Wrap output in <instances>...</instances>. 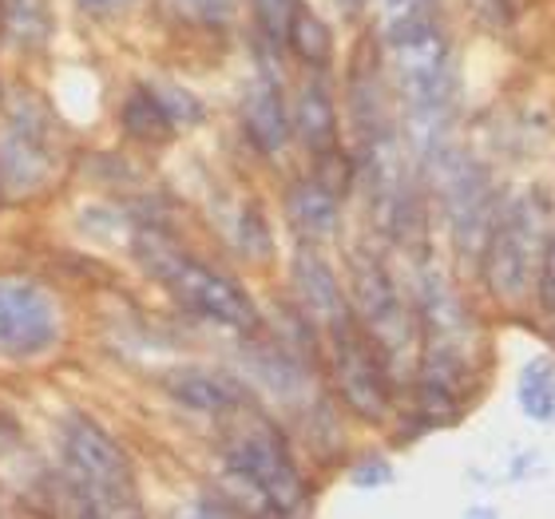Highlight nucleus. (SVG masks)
Instances as JSON below:
<instances>
[{
  "instance_id": "obj_21",
  "label": "nucleus",
  "mask_w": 555,
  "mask_h": 519,
  "mask_svg": "<svg viewBox=\"0 0 555 519\" xmlns=\"http://www.w3.org/2000/svg\"><path fill=\"white\" fill-rule=\"evenodd\" d=\"M151 92H155V100L163 104V112L171 116L175 131L195 128L198 119H203V104H198L191 92H183V88H175V83H151Z\"/></svg>"
},
{
  "instance_id": "obj_19",
  "label": "nucleus",
  "mask_w": 555,
  "mask_h": 519,
  "mask_svg": "<svg viewBox=\"0 0 555 519\" xmlns=\"http://www.w3.org/2000/svg\"><path fill=\"white\" fill-rule=\"evenodd\" d=\"M433 16H437V0H385V40L437 24Z\"/></svg>"
},
{
  "instance_id": "obj_9",
  "label": "nucleus",
  "mask_w": 555,
  "mask_h": 519,
  "mask_svg": "<svg viewBox=\"0 0 555 519\" xmlns=\"http://www.w3.org/2000/svg\"><path fill=\"white\" fill-rule=\"evenodd\" d=\"M334 373L337 389L361 416L382 420L389 408V389H385V361L377 353V346L370 341L365 329H358V322L334 329Z\"/></svg>"
},
{
  "instance_id": "obj_23",
  "label": "nucleus",
  "mask_w": 555,
  "mask_h": 519,
  "mask_svg": "<svg viewBox=\"0 0 555 519\" xmlns=\"http://www.w3.org/2000/svg\"><path fill=\"white\" fill-rule=\"evenodd\" d=\"M540 310H544V322L555 337V234H552V246H547L544 274H540Z\"/></svg>"
},
{
  "instance_id": "obj_4",
  "label": "nucleus",
  "mask_w": 555,
  "mask_h": 519,
  "mask_svg": "<svg viewBox=\"0 0 555 519\" xmlns=\"http://www.w3.org/2000/svg\"><path fill=\"white\" fill-rule=\"evenodd\" d=\"M353 301H358L353 313L382 353L385 369L405 373L416 358V317L377 258H353Z\"/></svg>"
},
{
  "instance_id": "obj_7",
  "label": "nucleus",
  "mask_w": 555,
  "mask_h": 519,
  "mask_svg": "<svg viewBox=\"0 0 555 519\" xmlns=\"http://www.w3.org/2000/svg\"><path fill=\"white\" fill-rule=\"evenodd\" d=\"M361 163H365L373 222L385 234H405V226L413 222V183H409L405 155L385 124L361 131Z\"/></svg>"
},
{
  "instance_id": "obj_6",
  "label": "nucleus",
  "mask_w": 555,
  "mask_h": 519,
  "mask_svg": "<svg viewBox=\"0 0 555 519\" xmlns=\"http://www.w3.org/2000/svg\"><path fill=\"white\" fill-rule=\"evenodd\" d=\"M227 460L262 496L267 508L282 511V516H294V511L306 508V484H301L298 468L289 460L286 444L270 428L238 432L227 449Z\"/></svg>"
},
{
  "instance_id": "obj_10",
  "label": "nucleus",
  "mask_w": 555,
  "mask_h": 519,
  "mask_svg": "<svg viewBox=\"0 0 555 519\" xmlns=\"http://www.w3.org/2000/svg\"><path fill=\"white\" fill-rule=\"evenodd\" d=\"M294 277H298V289H301V298H306V306L330 325V334L353 322V306H349L341 286L334 282L330 265L313 255V250H298V258H294Z\"/></svg>"
},
{
  "instance_id": "obj_5",
  "label": "nucleus",
  "mask_w": 555,
  "mask_h": 519,
  "mask_svg": "<svg viewBox=\"0 0 555 519\" xmlns=\"http://www.w3.org/2000/svg\"><path fill=\"white\" fill-rule=\"evenodd\" d=\"M433 174L440 186V203H444V219H449L452 243L468 258H480L492 234V191H488L485 171L476 167L461 151L440 147L433 155Z\"/></svg>"
},
{
  "instance_id": "obj_22",
  "label": "nucleus",
  "mask_w": 555,
  "mask_h": 519,
  "mask_svg": "<svg viewBox=\"0 0 555 519\" xmlns=\"http://www.w3.org/2000/svg\"><path fill=\"white\" fill-rule=\"evenodd\" d=\"M298 9H301V0H255L258 24H262V33H267L274 44H289V28H294Z\"/></svg>"
},
{
  "instance_id": "obj_1",
  "label": "nucleus",
  "mask_w": 555,
  "mask_h": 519,
  "mask_svg": "<svg viewBox=\"0 0 555 519\" xmlns=\"http://www.w3.org/2000/svg\"><path fill=\"white\" fill-rule=\"evenodd\" d=\"M547 246H552V234H547L544 195L524 191L496 215L485 255H480L492 294L508 306H520L532 289H540Z\"/></svg>"
},
{
  "instance_id": "obj_15",
  "label": "nucleus",
  "mask_w": 555,
  "mask_h": 519,
  "mask_svg": "<svg viewBox=\"0 0 555 519\" xmlns=\"http://www.w3.org/2000/svg\"><path fill=\"white\" fill-rule=\"evenodd\" d=\"M298 135L310 143L313 155H325V151H337V119L334 104L325 95L322 83H306L298 95Z\"/></svg>"
},
{
  "instance_id": "obj_8",
  "label": "nucleus",
  "mask_w": 555,
  "mask_h": 519,
  "mask_svg": "<svg viewBox=\"0 0 555 519\" xmlns=\"http://www.w3.org/2000/svg\"><path fill=\"white\" fill-rule=\"evenodd\" d=\"M60 337V313L48 289L28 277H0V358H36Z\"/></svg>"
},
{
  "instance_id": "obj_11",
  "label": "nucleus",
  "mask_w": 555,
  "mask_h": 519,
  "mask_svg": "<svg viewBox=\"0 0 555 519\" xmlns=\"http://www.w3.org/2000/svg\"><path fill=\"white\" fill-rule=\"evenodd\" d=\"M243 128L246 135L255 139V147L262 151H282L289 139V116L286 104H282V92H278L274 80H255L250 92L243 100Z\"/></svg>"
},
{
  "instance_id": "obj_14",
  "label": "nucleus",
  "mask_w": 555,
  "mask_h": 519,
  "mask_svg": "<svg viewBox=\"0 0 555 519\" xmlns=\"http://www.w3.org/2000/svg\"><path fill=\"white\" fill-rule=\"evenodd\" d=\"M289 219L298 222L301 234H310V238H322L337 226V195L322 179H313V183H298L289 191Z\"/></svg>"
},
{
  "instance_id": "obj_20",
  "label": "nucleus",
  "mask_w": 555,
  "mask_h": 519,
  "mask_svg": "<svg viewBox=\"0 0 555 519\" xmlns=\"http://www.w3.org/2000/svg\"><path fill=\"white\" fill-rule=\"evenodd\" d=\"M159 9L183 24H222L231 21L234 0H159Z\"/></svg>"
},
{
  "instance_id": "obj_13",
  "label": "nucleus",
  "mask_w": 555,
  "mask_h": 519,
  "mask_svg": "<svg viewBox=\"0 0 555 519\" xmlns=\"http://www.w3.org/2000/svg\"><path fill=\"white\" fill-rule=\"evenodd\" d=\"M171 392L186 408H198V413H234V408L243 404L238 385L219 377V373H203V369H191V373H183V377H175Z\"/></svg>"
},
{
  "instance_id": "obj_17",
  "label": "nucleus",
  "mask_w": 555,
  "mask_h": 519,
  "mask_svg": "<svg viewBox=\"0 0 555 519\" xmlns=\"http://www.w3.org/2000/svg\"><path fill=\"white\" fill-rule=\"evenodd\" d=\"M520 404L524 413L535 420L555 416V373L547 369V361H532L520 377Z\"/></svg>"
},
{
  "instance_id": "obj_12",
  "label": "nucleus",
  "mask_w": 555,
  "mask_h": 519,
  "mask_svg": "<svg viewBox=\"0 0 555 519\" xmlns=\"http://www.w3.org/2000/svg\"><path fill=\"white\" fill-rule=\"evenodd\" d=\"M4 36H9L16 48H44L56 33V12H52V0H4Z\"/></svg>"
},
{
  "instance_id": "obj_2",
  "label": "nucleus",
  "mask_w": 555,
  "mask_h": 519,
  "mask_svg": "<svg viewBox=\"0 0 555 519\" xmlns=\"http://www.w3.org/2000/svg\"><path fill=\"white\" fill-rule=\"evenodd\" d=\"M135 255L151 270V277H159L186 310L203 313V317L227 325V329H238V334H255L258 329V306L250 301V294L243 286H234L231 277L215 274L210 265L175 250L163 234H139Z\"/></svg>"
},
{
  "instance_id": "obj_24",
  "label": "nucleus",
  "mask_w": 555,
  "mask_h": 519,
  "mask_svg": "<svg viewBox=\"0 0 555 519\" xmlns=\"http://www.w3.org/2000/svg\"><path fill=\"white\" fill-rule=\"evenodd\" d=\"M80 4L92 12H112V9H119V4H128V0H80Z\"/></svg>"
},
{
  "instance_id": "obj_3",
  "label": "nucleus",
  "mask_w": 555,
  "mask_h": 519,
  "mask_svg": "<svg viewBox=\"0 0 555 519\" xmlns=\"http://www.w3.org/2000/svg\"><path fill=\"white\" fill-rule=\"evenodd\" d=\"M64 460L88 511H104V516L135 511V472H131L128 452L95 420L72 416L64 425Z\"/></svg>"
},
{
  "instance_id": "obj_16",
  "label": "nucleus",
  "mask_w": 555,
  "mask_h": 519,
  "mask_svg": "<svg viewBox=\"0 0 555 519\" xmlns=\"http://www.w3.org/2000/svg\"><path fill=\"white\" fill-rule=\"evenodd\" d=\"M124 128L135 139H143V143H163V139L175 131V124H171V116L163 112L159 100H155V92H151V88H139L128 104H124Z\"/></svg>"
},
{
  "instance_id": "obj_25",
  "label": "nucleus",
  "mask_w": 555,
  "mask_h": 519,
  "mask_svg": "<svg viewBox=\"0 0 555 519\" xmlns=\"http://www.w3.org/2000/svg\"><path fill=\"white\" fill-rule=\"evenodd\" d=\"M0 203H4V183H0Z\"/></svg>"
},
{
  "instance_id": "obj_18",
  "label": "nucleus",
  "mask_w": 555,
  "mask_h": 519,
  "mask_svg": "<svg viewBox=\"0 0 555 519\" xmlns=\"http://www.w3.org/2000/svg\"><path fill=\"white\" fill-rule=\"evenodd\" d=\"M289 44H294V52H298L306 64H325L334 40H330V28L301 4L298 16H294V28H289Z\"/></svg>"
}]
</instances>
